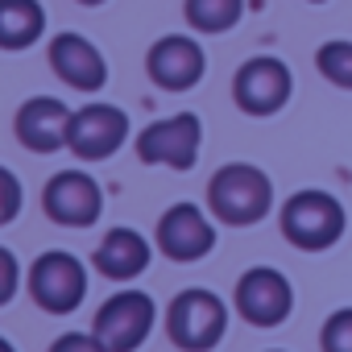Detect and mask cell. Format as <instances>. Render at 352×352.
<instances>
[{
	"label": "cell",
	"instance_id": "obj_1",
	"mask_svg": "<svg viewBox=\"0 0 352 352\" xmlns=\"http://www.w3.org/2000/svg\"><path fill=\"white\" fill-rule=\"evenodd\" d=\"M208 212L228 228H253L274 212V179L253 162H228L208 183Z\"/></svg>",
	"mask_w": 352,
	"mask_h": 352
},
{
	"label": "cell",
	"instance_id": "obj_2",
	"mask_svg": "<svg viewBox=\"0 0 352 352\" xmlns=\"http://www.w3.org/2000/svg\"><path fill=\"white\" fill-rule=\"evenodd\" d=\"M278 228L286 236V245L302 249V253H323L331 245H340L344 228H348V212L344 204L323 191V187H302L294 191L282 212H278Z\"/></svg>",
	"mask_w": 352,
	"mask_h": 352
},
{
	"label": "cell",
	"instance_id": "obj_3",
	"mask_svg": "<svg viewBox=\"0 0 352 352\" xmlns=\"http://www.w3.org/2000/svg\"><path fill=\"white\" fill-rule=\"evenodd\" d=\"M228 331V302L216 290L191 286L166 307V336L183 352H212Z\"/></svg>",
	"mask_w": 352,
	"mask_h": 352
},
{
	"label": "cell",
	"instance_id": "obj_4",
	"mask_svg": "<svg viewBox=\"0 0 352 352\" xmlns=\"http://www.w3.org/2000/svg\"><path fill=\"white\" fill-rule=\"evenodd\" d=\"M294 96V75L282 58L257 54L236 67L232 75V100L245 116H278Z\"/></svg>",
	"mask_w": 352,
	"mask_h": 352
},
{
	"label": "cell",
	"instance_id": "obj_5",
	"mask_svg": "<svg viewBox=\"0 0 352 352\" xmlns=\"http://www.w3.org/2000/svg\"><path fill=\"white\" fill-rule=\"evenodd\" d=\"M30 294L50 315H71L87 298V265L75 253L50 249L30 265Z\"/></svg>",
	"mask_w": 352,
	"mask_h": 352
},
{
	"label": "cell",
	"instance_id": "obj_6",
	"mask_svg": "<svg viewBox=\"0 0 352 352\" xmlns=\"http://www.w3.org/2000/svg\"><path fill=\"white\" fill-rule=\"evenodd\" d=\"M236 315L249 327H282L294 311V286L274 265H253L236 278Z\"/></svg>",
	"mask_w": 352,
	"mask_h": 352
},
{
	"label": "cell",
	"instance_id": "obj_7",
	"mask_svg": "<svg viewBox=\"0 0 352 352\" xmlns=\"http://www.w3.org/2000/svg\"><path fill=\"white\" fill-rule=\"evenodd\" d=\"M204 145V120L195 112H179L153 120L137 133V157L145 166H170V170H191L199 162Z\"/></svg>",
	"mask_w": 352,
	"mask_h": 352
},
{
	"label": "cell",
	"instance_id": "obj_8",
	"mask_svg": "<svg viewBox=\"0 0 352 352\" xmlns=\"http://www.w3.org/2000/svg\"><path fill=\"white\" fill-rule=\"evenodd\" d=\"M153 319H157V307L145 290H116L100 311H96V336L108 352H137L149 331H153Z\"/></svg>",
	"mask_w": 352,
	"mask_h": 352
},
{
	"label": "cell",
	"instance_id": "obj_9",
	"mask_svg": "<svg viewBox=\"0 0 352 352\" xmlns=\"http://www.w3.org/2000/svg\"><path fill=\"white\" fill-rule=\"evenodd\" d=\"M42 208L63 228H91L104 212V191L83 170H58L42 191Z\"/></svg>",
	"mask_w": 352,
	"mask_h": 352
},
{
	"label": "cell",
	"instance_id": "obj_10",
	"mask_svg": "<svg viewBox=\"0 0 352 352\" xmlns=\"http://www.w3.org/2000/svg\"><path fill=\"white\" fill-rule=\"evenodd\" d=\"M145 71L162 91H191L204 75H208V54L195 38L187 34H166L149 46L145 54Z\"/></svg>",
	"mask_w": 352,
	"mask_h": 352
},
{
	"label": "cell",
	"instance_id": "obj_11",
	"mask_svg": "<svg viewBox=\"0 0 352 352\" xmlns=\"http://www.w3.org/2000/svg\"><path fill=\"white\" fill-rule=\"evenodd\" d=\"M157 249L170 261H183V265L204 261L216 249V224L195 204H174L157 220Z\"/></svg>",
	"mask_w": 352,
	"mask_h": 352
},
{
	"label": "cell",
	"instance_id": "obj_12",
	"mask_svg": "<svg viewBox=\"0 0 352 352\" xmlns=\"http://www.w3.org/2000/svg\"><path fill=\"white\" fill-rule=\"evenodd\" d=\"M129 141V116L116 104H87L71 116L67 149L83 162H104Z\"/></svg>",
	"mask_w": 352,
	"mask_h": 352
},
{
	"label": "cell",
	"instance_id": "obj_13",
	"mask_svg": "<svg viewBox=\"0 0 352 352\" xmlns=\"http://www.w3.org/2000/svg\"><path fill=\"white\" fill-rule=\"evenodd\" d=\"M71 108L63 104V100H54V96H34V100H25L21 108H17V120H13V129H17V141L25 145V149H34V153H54V149H67V141H71Z\"/></svg>",
	"mask_w": 352,
	"mask_h": 352
},
{
	"label": "cell",
	"instance_id": "obj_14",
	"mask_svg": "<svg viewBox=\"0 0 352 352\" xmlns=\"http://www.w3.org/2000/svg\"><path fill=\"white\" fill-rule=\"evenodd\" d=\"M50 67H54V75H58L63 83H71L75 91H100V87L108 83V63H104V54H100L87 38H79V34H58V38L50 42Z\"/></svg>",
	"mask_w": 352,
	"mask_h": 352
},
{
	"label": "cell",
	"instance_id": "obj_15",
	"mask_svg": "<svg viewBox=\"0 0 352 352\" xmlns=\"http://www.w3.org/2000/svg\"><path fill=\"white\" fill-rule=\"evenodd\" d=\"M149 257H153V249H149V241L137 228H112L96 245L91 265L104 278H112V282H133V278H141L149 270Z\"/></svg>",
	"mask_w": 352,
	"mask_h": 352
},
{
	"label": "cell",
	"instance_id": "obj_16",
	"mask_svg": "<svg viewBox=\"0 0 352 352\" xmlns=\"http://www.w3.org/2000/svg\"><path fill=\"white\" fill-rule=\"evenodd\" d=\"M46 13L38 0H0V46L5 50H25L42 38Z\"/></svg>",
	"mask_w": 352,
	"mask_h": 352
},
{
	"label": "cell",
	"instance_id": "obj_17",
	"mask_svg": "<svg viewBox=\"0 0 352 352\" xmlns=\"http://www.w3.org/2000/svg\"><path fill=\"white\" fill-rule=\"evenodd\" d=\"M187 25L199 34H228L245 17V0H187Z\"/></svg>",
	"mask_w": 352,
	"mask_h": 352
},
{
	"label": "cell",
	"instance_id": "obj_18",
	"mask_svg": "<svg viewBox=\"0 0 352 352\" xmlns=\"http://www.w3.org/2000/svg\"><path fill=\"white\" fill-rule=\"evenodd\" d=\"M315 71L340 87V91H352V38H331L315 50Z\"/></svg>",
	"mask_w": 352,
	"mask_h": 352
},
{
	"label": "cell",
	"instance_id": "obj_19",
	"mask_svg": "<svg viewBox=\"0 0 352 352\" xmlns=\"http://www.w3.org/2000/svg\"><path fill=\"white\" fill-rule=\"evenodd\" d=\"M319 348L323 352H352V307H340V311H331L323 319Z\"/></svg>",
	"mask_w": 352,
	"mask_h": 352
},
{
	"label": "cell",
	"instance_id": "obj_20",
	"mask_svg": "<svg viewBox=\"0 0 352 352\" xmlns=\"http://www.w3.org/2000/svg\"><path fill=\"white\" fill-rule=\"evenodd\" d=\"M21 204H25V191H21V179L9 170V166H0V228L13 224L21 216Z\"/></svg>",
	"mask_w": 352,
	"mask_h": 352
},
{
	"label": "cell",
	"instance_id": "obj_21",
	"mask_svg": "<svg viewBox=\"0 0 352 352\" xmlns=\"http://www.w3.org/2000/svg\"><path fill=\"white\" fill-rule=\"evenodd\" d=\"M17 290H21V265H17V257L5 245H0V307L13 302Z\"/></svg>",
	"mask_w": 352,
	"mask_h": 352
},
{
	"label": "cell",
	"instance_id": "obj_22",
	"mask_svg": "<svg viewBox=\"0 0 352 352\" xmlns=\"http://www.w3.org/2000/svg\"><path fill=\"white\" fill-rule=\"evenodd\" d=\"M50 352H108L104 344H100V336L91 331H67V336H58L54 344H50Z\"/></svg>",
	"mask_w": 352,
	"mask_h": 352
},
{
	"label": "cell",
	"instance_id": "obj_23",
	"mask_svg": "<svg viewBox=\"0 0 352 352\" xmlns=\"http://www.w3.org/2000/svg\"><path fill=\"white\" fill-rule=\"evenodd\" d=\"M0 352H17V348H13V344H9L5 336H0Z\"/></svg>",
	"mask_w": 352,
	"mask_h": 352
},
{
	"label": "cell",
	"instance_id": "obj_24",
	"mask_svg": "<svg viewBox=\"0 0 352 352\" xmlns=\"http://www.w3.org/2000/svg\"><path fill=\"white\" fill-rule=\"evenodd\" d=\"M79 5H104V0H79Z\"/></svg>",
	"mask_w": 352,
	"mask_h": 352
},
{
	"label": "cell",
	"instance_id": "obj_25",
	"mask_svg": "<svg viewBox=\"0 0 352 352\" xmlns=\"http://www.w3.org/2000/svg\"><path fill=\"white\" fill-rule=\"evenodd\" d=\"M307 5H327V0H307Z\"/></svg>",
	"mask_w": 352,
	"mask_h": 352
},
{
	"label": "cell",
	"instance_id": "obj_26",
	"mask_svg": "<svg viewBox=\"0 0 352 352\" xmlns=\"http://www.w3.org/2000/svg\"><path fill=\"white\" fill-rule=\"evenodd\" d=\"M270 352H282V348H270Z\"/></svg>",
	"mask_w": 352,
	"mask_h": 352
}]
</instances>
